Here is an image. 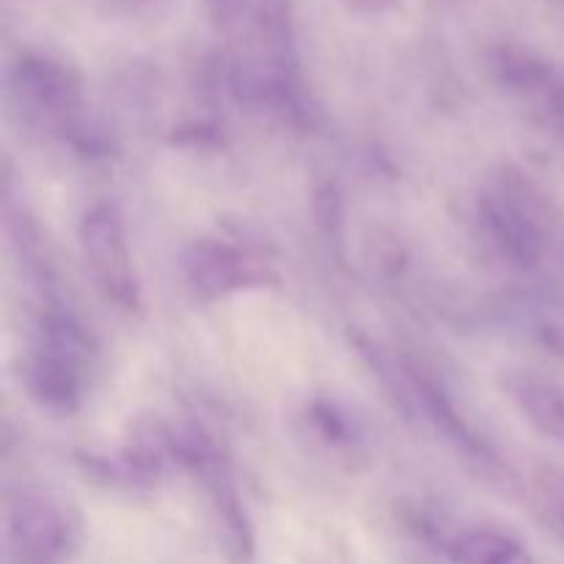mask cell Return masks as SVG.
Wrapping results in <instances>:
<instances>
[{
  "instance_id": "cell-1",
  "label": "cell",
  "mask_w": 564,
  "mask_h": 564,
  "mask_svg": "<svg viewBox=\"0 0 564 564\" xmlns=\"http://www.w3.org/2000/svg\"><path fill=\"white\" fill-rule=\"evenodd\" d=\"M88 356H91V347L80 325L72 323L64 314L44 319L42 341L25 369L31 397H36L50 411H75L86 389Z\"/></svg>"
},
{
  "instance_id": "cell-2",
  "label": "cell",
  "mask_w": 564,
  "mask_h": 564,
  "mask_svg": "<svg viewBox=\"0 0 564 564\" xmlns=\"http://www.w3.org/2000/svg\"><path fill=\"white\" fill-rule=\"evenodd\" d=\"M77 240H80L83 262L94 279V286L127 312L141 306V284H138L127 226L119 207L108 202L88 207L77 226Z\"/></svg>"
},
{
  "instance_id": "cell-3",
  "label": "cell",
  "mask_w": 564,
  "mask_h": 564,
  "mask_svg": "<svg viewBox=\"0 0 564 564\" xmlns=\"http://www.w3.org/2000/svg\"><path fill=\"white\" fill-rule=\"evenodd\" d=\"M479 224L485 240L512 270L529 273L549 257V226L543 224L534 198H529L518 185L505 182L485 191L479 196Z\"/></svg>"
},
{
  "instance_id": "cell-4",
  "label": "cell",
  "mask_w": 564,
  "mask_h": 564,
  "mask_svg": "<svg viewBox=\"0 0 564 564\" xmlns=\"http://www.w3.org/2000/svg\"><path fill=\"white\" fill-rule=\"evenodd\" d=\"M9 545L22 564H64L77 543V527L61 501L20 494L6 512Z\"/></svg>"
},
{
  "instance_id": "cell-5",
  "label": "cell",
  "mask_w": 564,
  "mask_h": 564,
  "mask_svg": "<svg viewBox=\"0 0 564 564\" xmlns=\"http://www.w3.org/2000/svg\"><path fill=\"white\" fill-rule=\"evenodd\" d=\"M185 279L202 297H224L248 284H259L257 262L242 248L218 237H198L182 257Z\"/></svg>"
},
{
  "instance_id": "cell-6",
  "label": "cell",
  "mask_w": 564,
  "mask_h": 564,
  "mask_svg": "<svg viewBox=\"0 0 564 564\" xmlns=\"http://www.w3.org/2000/svg\"><path fill=\"white\" fill-rule=\"evenodd\" d=\"M14 88L22 108L36 116V121L72 130L80 105V83L69 75V69L44 58L25 61L17 66Z\"/></svg>"
},
{
  "instance_id": "cell-7",
  "label": "cell",
  "mask_w": 564,
  "mask_h": 564,
  "mask_svg": "<svg viewBox=\"0 0 564 564\" xmlns=\"http://www.w3.org/2000/svg\"><path fill=\"white\" fill-rule=\"evenodd\" d=\"M507 391L534 430L549 438L564 441V394L560 386L540 375L518 372L507 378Z\"/></svg>"
},
{
  "instance_id": "cell-8",
  "label": "cell",
  "mask_w": 564,
  "mask_h": 564,
  "mask_svg": "<svg viewBox=\"0 0 564 564\" xmlns=\"http://www.w3.org/2000/svg\"><path fill=\"white\" fill-rule=\"evenodd\" d=\"M408 378H411L413 391H416V397L422 400L427 416L433 419L435 427H438L441 433L446 435V438L455 441V444L460 446V449H466L468 455L488 457V446H485L482 441H479L477 435L471 433V427H468L466 419L457 413L455 402L446 397L444 386H441L438 380L427 378V375H424L422 369H416V367L408 369Z\"/></svg>"
},
{
  "instance_id": "cell-9",
  "label": "cell",
  "mask_w": 564,
  "mask_h": 564,
  "mask_svg": "<svg viewBox=\"0 0 564 564\" xmlns=\"http://www.w3.org/2000/svg\"><path fill=\"white\" fill-rule=\"evenodd\" d=\"M510 545V538L499 532H468L452 543L449 554L455 564H490Z\"/></svg>"
},
{
  "instance_id": "cell-10",
  "label": "cell",
  "mask_w": 564,
  "mask_h": 564,
  "mask_svg": "<svg viewBox=\"0 0 564 564\" xmlns=\"http://www.w3.org/2000/svg\"><path fill=\"white\" fill-rule=\"evenodd\" d=\"M317 215L319 226L325 229V235L339 240L341 237V202L336 196L334 187H325V191L317 193Z\"/></svg>"
},
{
  "instance_id": "cell-11",
  "label": "cell",
  "mask_w": 564,
  "mask_h": 564,
  "mask_svg": "<svg viewBox=\"0 0 564 564\" xmlns=\"http://www.w3.org/2000/svg\"><path fill=\"white\" fill-rule=\"evenodd\" d=\"M490 564H538V560L532 556V551H527L521 543L510 540V545Z\"/></svg>"
},
{
  "instance_id": "cell-12",
  "label": "cell",
  "mask_w": 564,
  "mask_h": 564,
  "mask_svg": "<svg viewBox=\"0 0 564 564\" xmlns=\"http://www.w3.org/2000/svg\"><path fill=\"white\" fill-rule=\"evenodd\" d=\"M549 121H554L556 127L564 130V86L554 88L549 97Z\"/></svg>"
}]
</instances>
